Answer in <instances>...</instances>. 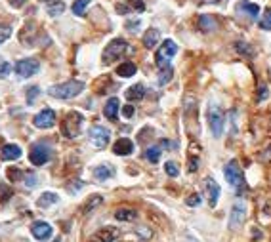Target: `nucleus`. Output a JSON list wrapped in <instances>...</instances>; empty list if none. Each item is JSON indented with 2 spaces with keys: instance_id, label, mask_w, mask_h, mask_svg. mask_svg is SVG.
I'll use <instances>...</instances> for the list:
<instances>
[{
  "instance_id": "1",
  "label": "nucleus",
  "mask_w": 271,
  "mask_h": 242,
  "mask_svg": "<svg viewBox=\"0 0 271 242\" xmlns=\"http://www.w3.org/2000/svg\"><path fill=\"white\" fill-rule=\"evenodd\" d=\"M82 90H84V82H80V80H67V82L52 86L48 90V94L56 97V99H73L79 94H82Z\"/></svg>"
},
{
  "instance_id": "2",
  "label": "nucleus",
  "mask_w": 271,
  "mask_h": 242,
  "mask_svg": "<svg viewBox=\"0 0 271 242\" xmlns=\"http://www.w3.org/2000/svg\"><path fill=\"white\" fill-rule=\"evenodd\" d=\"M206 120H208V126L210 130H212V136L214 138H222L224 126H226V114H224L220 105L216 103L208 105V109H206Z\"/></svg>"
},
{
  "instance_id": "3",
  "label": "nucleus",
  "mask_w": 271,
  "mask_h": 242,
  "mask_svg": "<svg viewBox=\"0 0 271 242\" xmlns=\"http://www.w3.org/2000/svg\"><path fill=\"white\" fill-rule=\"evenodd\" d=\"M126 52H130L128 42H126L124 38H115V40H111V42L105 46L103 63L105 65H111V63H115L117 59H121Z\"/></svg>"
},
{
  "instance_id": "4",
  "label": "nucleus",
  "mask_w": 271,
  "mask_h": 242,
  "mask_svg": "<svg viewBox=\"0 0 271 242\" xmlns=\"http://www.w3.org/2000/svg\"><path fill=\"white\" fill-rule=\"evenodd\" d=\"M82 122H84V116H82L80 112H77V111L67 112L62 122V134L67 139H75L80 134Z\"/></svg>"
},
{
  "instance_id": "5",
  "label": "nucleus",
  "mask_w": 271,
  "mask_h": 242,
  "mask_svg": "<svg viewBox=\"0 0 271 242\" xmlns=\"http://www.w3.org/2000/svg\"><path fill=\"white\" fill-rule=\"evenodd\" d=\"M176 53H178V44H176L174 40L167 38L165 42L160 44V48L157 50L155 61H157V65L160 67V69H165V67H170V59L174 57Z\"/></svg>"
},
{
  "instance_id": "6",
  "label": "nucleus",
  "mask_w": 271,
  "mask_h": 242,
  "mask_svg": "<svg viewBox=\"0 0 271 242\" xmlns=\"http://www.w3.org/2000/svg\"><path fill=\"white\" fill-rule=\"evenodd\" d=\"M224 175H226V182L231 185V187H235L237 193H241L243 189V185H245V177H243V172H241V168H239V162L237 160H229L226 168H224Z\"/></svg>"
},
{
  "instance_id": "7",
  "label": "nucleus",
  "mask_w": 271,
  "mask_h": 242,
  "mask_svg": "<svg viewBox=\"0 0 271 242\" xmlns=\"http://www.w3.org/2000/svg\"><path fill=\"white\" fill-rule=\"evenodd\" d=\"M88 139L96 149H103L107 147V143L111 139V132L103 128V126H92L90 132H88Z\"/></svg>"
},
{
  "instance_id": "8",
  "label": "nucleus",
  "mask_w": 271,
  "mask_h": 242,
  "mask_svg": "<svg viewBox=\"0 0 271 242\" xmlns=\"http://www.w3.org/2000/svg\"><path fill=\"white\" fill-rule=\"evenodd\" d=\"M38 69H40V63H38V59H33V57L19 59L18 63H16V73H18V77H21V78L33 77L35 73H38Z\"/></svg>"
},
{
  "instance_id": "9",
  "label": "nucleus",
  "mask_w": 271,
  "mask_h": 242,
  "mask_svg": "<svg viewBox=\"0 0 271 242\" xmlns=\"http://www.w3.org/2000/svg\"><path fill=\"white\" fill-rule=\"evenodd\" d=\"M29 160L35 166H44L48 160H50V149L44 143H36L31 147V153H29Z\"/></svg>"
},
{
  "instance_id": "10",
  "label": "nucleus",
  "mask_w": 271,
  "mask_h": 242,
  "mask_svg": "<svg viewBox=\"0 0 271 242\" xmlns=\"http://www.w3.org/2000/svg\"><path fill=\"white\" fill-rule=\"evenodd\" d=\"M246 217V206L243 202H235L231 208V216H229V229H239Z\"/></svg>"
},
{
  "instance_id": "11",
  "label": "nucleus",
  "mask_w": 271,
  "mask_h": 242,
  "mask_svg": "<svg viewBox=\"0 0 271 242\" xmlns=\"http://www.w3.org/2000/svg\"><path fill=\"white\" fill-rule=\"evenodd\" d=\"M33 124H35L36 128H52L53 124H56V112L52 109H42V111L36 114L35 118H33Z\"/></svg>"
},
{
  "instance_id": "12",
  "label": "nucleus",
  "mask_w": 271,
  "mask_h": 242,
  "mask_svg": "<svg viewBox=\"0 0 271 242\" xmlns=\"http://www.w3.org/2000/svg\"><path fill=\"white\" fill-rule=\"evenodd\" d=\"M31 233L35 236L36 240H50V236H52L53 229L50 223H46V221H35V223L31 225Z\"/></svg>"
},
{
  "instance_id": "13",
  "label": "nucleus",
  "mask_w": 271,
  "mask_h": 242,
  "mask_svg": "<svg viewBox=\"0 0 271 242\" xmlns=\"http://www.w3.org/2000/svg\"><path fill=\"white\" fill-rule=\"evenodd\" d=\"M204 189H206V195H208L210 208H214L218 204V199H220V185L216 183L214 177H206L204 179Z\"/></svg>"
},
{
  "instance_id": "14",
  "label": "nucleus",
  "mask_w": 271,
  "mask_h": 242,
  "mask_svg": "<svg viewBox=\"0 0 271 242\" xmlns=\"http://www.w3.org/2000/svg\"><path fill=\"white\" fill-rule=\"evenodd\" d=\"M117 238H119V229H117V227H111V225L99 229V231L94 234V242H115Z\"/></svg>"
},
{
  "instance_id": "15",
  "label": "nucleus",
  "mask_w": 271,
  "mask_h": 242,
  "mask_svg": "<svg viewBox=\"0 0 271 242\" xmlns=\"http://www.w3.org/2000/svg\"><path fill=\"white\" fill-rule=\"evenodd\" d=\"M237 12L239 14H245L248 16L250 19H256L260 16V6L258 4H254V2H248V0H241V2H237Z\"/></svg>"
},
{
  "instance_id": "16",
  "label": "nucleus",
  "mask_w": 271,
  "mask_h": 242,
  "mask_svg": "<svg viewBox=\"0 0 271 242\" xmlns=\"http://www.w3.org/2000/svg\"><path fill=\"white\" fill-rule=\"evenodd\" d=\"M113 153L115 155H119V156L132 155V153H134V143H132L128 138L117 139V141H115V145H113Z\"/></svg>"
},
{
  "instance_id": "17",
  "label": "nucleus",
  "mask_w": 271,
  "mask_h": 242,
  "mask_svg": "<svg viewBox=\"0 0 271 242\" xmlns=\"http://www.w3.org/2000/svg\"><path fill=\"white\" fill-rule=\"evenodd\" d=\"M119 107H121L119 97H111L103 107L105 118H109V120H117V118H119Z\"/></svg>"
},
{
  "instance_id": "18",
  "label": "nucleus",
  "mask_w": 271,
  "mask_h": 242,
  "mask_svg": "<svg viewBox=\"0 0 271 242\" xmlns=\"http://www.w3.org/2000/svg\"><path fill=\"white\" fill-rule=\"evenodd\" d=\"M115 175V168L109 164H101V166H96L94 168V177H96L97 182H107L109 177H113Z\"/></svg>"
},
{
  "instance_id": "19",
  "label": "nucleus",
  "mask_w": 271,
  "mask_h": 242,
  "mask_svg": "<svg viewBox=\"0 0 271 242\" xmlns=\"http://www.w3.org/2000/svg\"><path fill=\"white\" fill-rule=\"evenodd\" d=\"M0 156H2V160H18L19 156H21V147L14 145V143H8V145H4Z\"/></svg>"
},
{
  "instance_id": "20",
  "label": "nucleus",
  "mask_w": 271,
  "mask_h": 242,
  "mask_svg": "<svg viewBox=\"0 0 271 242\" xmlns=\"http://www.w3.org/2000/svg\"><path fill=\"white\" fill-rule=\"evenodd\" d=\"M145 97V86L143 84H134L126 90V99L128 101H141Z\"/></svg>"
},
{
  "instance_id": "21",
  "label": "nucleus",
  "mask_w": 271,
  "mask_h": 242,
  "mask_svg": "<svg viewBox=\"0 0 271 242\" xmlns=\"http://www.w3.org/2000/svg\"><path fill=\"white\" fill-rule=\"evenodd\" d=\"M158 38H160L158 29H147V31H145V35H143V46H145L147 50H153V48L157 46Z\"/></svg>"
},
{
  "instance_id": "22",
  "label": "nucleus",
  "mask_w": 271,
  "mask_h": 242,
  "mask_svg": "<svg viewBox=\"0 0 271 242\" xmlns=\"http://www.w3.org/2000/svg\"><path fill=\"white\" fill-rule=\"evenodd\" d=\"M136 73H138V67H136L132 61L121 63V65L117 67V75H119V77H123V78H130V77H134Z\"/></svg>"
},
{
  "instance_id": "23",
  "label": "nucleus",
  "mask_w": 271,
  "mask_h": 242,
  "mask_svg": "<svg viewBox=\"0 0 271 242\" xmlns=\"http://www.w3.org/2000/svg\"><path fill=\"white\" fill-rule=\"evenodd\" d=\"M138 217V212L132 210V208H121L115 212V219L117 221H134Z\"/></svg>"
},
{
  "instance_id": "24",
  "label": "nucleus",
  "mask_w": 271,
  "mask_h": 242,
  "mask_svg": "<svg viewBox=\"0 0 271 242\" xmlns=\"http://www.w3.org/2000/svg\"><path fill=\"white\" fill-rule=\"evenodd\" d=\"M101 202H103V197H101V195H92V197H88V200L84 202V206H82V214H90L92 210H96L97 206H101Z\"/></svg>"
},
{
  "instance_id": "25",
  "label": "nucleus",
  "mask_w": 271,
  "mask_h": 242,
  "mask_svg": "<svg viewBox=\"0 0 271 242\" xmlns=\"http://www.w3.org/2000/svg\"><path fill=\"white\" fill-rule=\"evenodd\" d=\"M58 200H60V197H58L56 193H42L40 199L36 200V204H38L40 208H50L52 204H56Z\"/></svg>"
},
{
  "instance_id": "26",
  "label": "nucleus",
  "mask_w": 271,
  "mask_h": 242,
  "mask_svg": "<svg viewBox=\"0 0 271 242\" xmlns=\"http://www.w3.org/2000/svg\"><path fill=\"white\" fill-rule=\"evenodd\" d=\"M199 27H201V31H204V33H210V31L216 29V19L210 18V16H201L199 18Z\"/></svg>"
},
{
  "instance_id": "27",
  "label": "nucleus",
  "mask_w": 271,
  "mask_h": 242,
  "mask_svg": "<svg viewBox=\"0 0 271 242\" xmlns=\"http://www.w3.org/2000/svg\"><path fill=\"white\" fill-rule=\"evenodd\" d=\"M46 12H48V16L58 18V16H62L63 12H65V4H63V2H58V0H56V2H50Z\"/></svg>"
},
{
  "instance_id": "28",
  "label": "nucleus",
  "mask_w": 271,
  "mask_h": 242,
  "mask_svg": "<svg viewBox=\"0 0 271 242\" xmlns=\"http://www.w3.org/2000/svg\"><path fill=\"white\" fill-rule=\"evenodd\" d=\"M92 4V0H75L73 4V14L75 16H84L86 14V8Z\"/></svg>"
},
{
  "instance_id": "29",
  "label": "nucleus",
  "mask_w": 271,
  "mask_h": 242,
  "mask_svg": "<svg viewBox=\"0 0 271 242\" xmlns=\"http://www.w3.org/2000/svg\"><path fill=\"white\" fill-rule=\"evenodd\" d=\"M172 75H174L172 67H165V69H160V73H158V84H160V86L168 84V82L172 80Z\"/></svg>"
},
{
  "instance_id": "30",
  "label": "nucleus",
  "mask_w": 271,
  "mask_h": 242,
  "mask_svg": "<svg viewBox=\"0 0 271 242\" xmlns=\"http://www.w3.org/2000/svg\"><path fill=\"white\" fill-rule=\"evenodd\" d=\"M145 158H147L149 162H153V164H157L158 158H160V147H157V145H153V147H149L147 151H145Z\"/></svg>"
},
{
  "instance_id": "31",
  "label": "nucleus",
  "mask_w": 271,
  "mask_h": 242,
  "mask_svg": "<svg viewBox=\"0 0 271 242\" xmlns=\"http://www.w3.org/2000/svg\"><path fill=\"white\" fill-rule=\"evenodd\" d=\"M260 29H263V31H271V8H267L262 14V19H260Z\"/></svg>"
},
{
  "instance_id": "32",
  "label": "nucleus",
  "mask_w": 271,
  "mask_h": 242,
  "mask_svg": "<svg viewBox=\"0 0 271 242\" xmlns=\"http://www.w3.org/2000/svg\"><path fill=\"white\" fill-rule=\"evenodd\" d=\"M40 95V88L38 86H31L27 90V105H33L36 101V97Z\"/></svg>"
},
{
  "instance_id": "33",
  "label": "nucleus",
  "mask_w": 271,
  "mask_h": 242,
  "mask_svg": "<svg viewBox=\"0 0 271 242\" xmlns=\"http://www.w3.org/2000/svg\"><path fill=\"white\" fill-rule=\"evenodd\" d=\"M165 172H167L170 177H178V175H180V168H178V164H176V162L168 160L167 164H165Z\"/></svg>"
},
{
  "instance_id": "34",
  "label": "nucleus",
  "mask_w": 271,
  "mask_h": 242,
  "mask_svg": "<svg viewBox=\"0 0 271 242\" xmlns=\"http://www.w3.org/2000/svg\"><path fill=\"white\" fill-rule=\"evenodd\" d=\"M235 50L239 53H243V55H246V57H250L252 55V48L248 46L246 42H237L235 44Z\"/></svg>"
},
{
  "instance_id": "35",
  "label": "nucleus",
  "mask_w": 271,
  "mask_h": 242,
  "mask_svg": "<svg viewBox=\"0 0 271 242\" xmlns=\"http://www.w3.org/2000/svg\"><path fill=\"white\" fill-rule=\"evenodd\" d=\"M185 204L187 206H199L201 204V195H197V193H193V195H189L187 199H185Z\"/></svg>"
},
{
  "instance_id": "36",
  "label": "nucleus",
  "mask_w": 271,
  "mask_h": 242,
  "mask_svg": "<svg viewBox=\"0 0 271 242\" xmlns=\"http://www.w3.org/2000/svg\"><path fill=\"white\" fill-rule=\"evenodd\" d=\"M10 197H12V189H10L8 185H0V202H2V200L6 202Z\"/></svg>"
},
{
  "instance_id": "37",
  "label": "nucleus",
  "mask_w": 271,
  "mask_h": 242,
  "mask_svg": "<svg viewBox=\"0 0 271 242\" xmlns=\"http://www.w3.org/2000/svg\"><path fill=\"white\" fill-rule=\"evenodd\" d=\"M10 71H12V65H10L8 61H4V63H0V78H6L10 75Z\"/></svg>"
},
{
  "instance_id": "38",
  "label": "nucleus",
  "mask_w": 271,
  "mask_h": 242,
  "mask_svg": "<svg viewBox=\"0 0 271 242\" xmlns=\"http://www.w3.org/2000/svg\"><path fill=\"white\" fill-rule=\"evenodd\" d=\"M8 177H10V182H18V179H21V170H18V168H10Z\"/></svg>"
},
{
  "instance_id": "39",
  "label": "nucleus",
  "mask_w": 271,
  "mask_h": 242,
  "mask_svg": "<svg viewBox=\"0 0 271 242\" xmlns=\"http://www.w3.org/2000/svg\"><path fill=\"white\" fill-rule=\"evenodd\" d=\"M128 4H130V8H134L136 12H143V10H145L143 0H128Z\"/></svg>"
},
{
  "instance_id": "40",
  "label": "nucleus",
  "mask_w": 271,
  "mask_h": 242,
  "mask_svg": "<svg viewBox=\"0 0 271 242\" xmlns=\"http://www.w3.org/2000/svg\"><path fill=\"white\" fill-rule=\"evenodd\" d=\"M138 234H141L140 238H143V240H149V238L153 236V231L147 229V227H140V229H138Z\"/></svg>"
},
{
  "instance_id": "41",
  "label": "nucleus",
  "mask_w": 271,
  "mask_h": 242,
  "mask_svg": "<svg viewBox=\"0 0 271 242\" xmlns=\"http://www.w3.org/2000/svg\"><path fill=\"white\" fill-rule=\"evenodd\" d=\"M10 35H12V29L10 27H0V44L4 42V40H8Z\"/></svg>"
},
{
  "instance_id": "42",
  "label": "nucleus",
  "mask_w": 271,
  "mask_h": 242,
  "mask_svg": "<svg viewBox=\"0 0 271 242\" xmlns=\"http://www.w3.org/2000/svg\"><path fill=\"white\" fill-rule=\"evenodd\" d=\"M134 112H136V109H134V105H124V107H123L124 118H132V116H134Z\"/></svg>"
},
{
  "instance_id": "43",
  "label": "nucleus",
  "mask_w": 271,
  "mask_h": 242,
  "mask_svg": "<svg viewBox=\"0 0 271 242\" xmlns=\"http://www.w3.org/2000/svg\"><path fill=\"white\" fill-rule=\"evenodd\" d=\"M8 4L12 8H23L27 4V0H8Z\"/></svg>"
},
{
  "instance_id": "44",
  "label": "nucleus",
  "mask_w": 271,
  "mask_h": 242,
  "mask_svg": "<svg viewBox=\"0 0 271 242\" xmlns=\"http://www.w3.org/2000/svg\"><path fill=\"white\" fill-rule=\"evenodd\" d=\"M267 97V86L265 84H260V94H258V101H263Z\"/></svg>"
},
{
  "instance_id": "45",
  "label": "nucleus",
  "mask_w": 271,
  "mask_h": 242,
  "mask_svg": "<svg viewBox=\"0 0 271 242\" xmlns=\"http://www.w3.org/2000/svg\"><path fill=\"white\" fill-rule=\"evenodd\" d=\"M35 185H36V175L27 173V187H35Z\"/></svg>"
},
{
  "instance_id": "46",
  "label": "nucleus",
  "mask_w": 271,
  "mask_h": 242,
  "mask_svg": "<svg viewBox=\"0 0 271 242\" xmlns=\"http://www.w3.org/2000/svg\"><path fill=\"white\" fill-rule=\"evenodd\" d=\"M138 25H140V21H132V23H128V31H138Z\"/></svg>"
},
{
  "instance_id": "47",
  "label": "nucleus",
  "mask_w": 271,
  "mask_h": 242,
  "mask_svg": "<svg viewBox=\"0 0 271 242\" xmlns=\"http://www.w3.org/2000/svg\"><path fill=\"white\" fill-rule=\"evenodd\" d=\"M197 168H199V162H197V158H195V160H191V162H189V172H195Z\"/></svg>"
},
{
  "instance_id": "48",
  "label": "nucleus",
  "mask_w": 271,
  "mask_h": 242,
  "mask_svg": "<svg viewBox=\"0 0 271 242\" xmlns=\"http://www.w3.org/2000/svg\"><path fill=\"white\" fill-rule=\"evenodd\" d=\"M202 4H220L222 0H201Z\"/></svg>"
},
{
  "instance_id": "49",
  "label": "nucleus",
  "mask_w": 271,
  "mask_h": 242,
  "mask_svg": "<svg viewBox=\"0 0 271 242\" xmlns=\"http://www.w3.org/2000/svg\"><path fill=\"white\" fill-rule=\"evenodd\" d=\"M53 242H62V240H60V238H56V240H53Z\"/></svg>"
},
{
  "instance_id": "50",
  "label": "nucleus",
  "mask_w": 271,
  "mask_h": 242,
  "mask_svg": "<svg viewBox=\"0 0 271 242\" xmlns=\"http://www.w3.org/2000/svg\"><path fill=\"white\" fill-rule=\"evenodd\" d=\"M40 2H48V0H40Z\"/></svg>"
}]
</instances>
